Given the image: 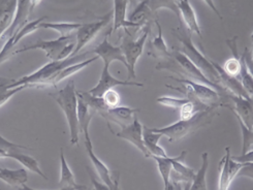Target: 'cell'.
Masks as SVG:
<instances>
[{
    "instance_id": "obj_4",
    "label": "cell",
    "mask_w": 253,
    "mask_h": 190,
    "mask_svg": "<svg viewBox=\"0 0 253 190\" xmlns=\"http://www.w3.org/2000/svg\"><path fill=\"white\" fill-rule=\"evenodd\" d=\"M172 32H174V36L182 44V50L180 52H182L195 66H197L207 79L216 85L221 86L219 75H218V72L215 69L213 61H211L208 57H206L204 53L194 46L190 33L184 29L182 26L177 29H172Z\"/></svg>"
},
{
    "instance_id": "obj_18",
    "label": "cell",
    "mask_w": 253,
    "mask_h": 190,
    "mask_svg": "<svg viewBox=\"0 0 253 190\" xmlns=\"http://www.w3.org/2000/svg\"><path fill=\"white\" fill-rule=\"evenodd\" d=\"M187 155L186 151H182L179 156L175 157H170L172 170L170 179L179 183H191L193 178L195 176V172L191 167L184 164V159H185Z\"/></svg>"
},
{
    "instance_id": "obj_32",
    "label": "cell",
    "mask_w": 253,
    "mask_h": 190,
    "mask_svg": "<svg viewBox=\"0 0 253 190\" xmlns=\"http://www.w3.org/2000/svg\"><path fill=\"white\" fill-rule=\"evenodd\" d=\"M48 17L47 16H43V17H42V18H39V19H37V20H34V21H32V22H30V23H27V25L23 28L17 36H15V37H13L11 38H9L10 39V41H11V44H13V47H15L16 44L20 41V40H22L23 38H24L25 37H27V36H29V35H31V33H33L34 31H37L38 29H40V26H41V24L42 23H43V21L47 19Z\"/></svg>"
},
{
    "instance_id": "obj_39",
    "label": "cell",
    "mask_w": 253,
    "mask_h": 190,
    "mask_svg": "<svg viewBox=\"0 0 253 190\" xmlns=\"http://www.w3.org/2000/svg\"><path fill=\"white\" fill-rule=\"evenodd\" d=\"M241 59L243 60L246 70L248 71V73L251 75V76L253 77V61L251 58V51H249V49H245L243 55L241 56Z\"/></svg>"
},
{
    "instance_id": "obj_47",
    "label": "cell",
    "mask_w": 253,
    "mask_h": 190,
    "mask_svg": "<svg viewBox=\"0 0 253 190\" xmlns=\"http://www.w3.org/2000/svg\"><path fill=\"white\" fill-rule=\"evenodd\" d=\"M93 190H94V189H93Z\"/></svg>"
},
{
    "instance_id": "obj_41",
    "label": "cell",
    "mask_w": 253,
    "mask_h": 190,
    "mask_svg": "<svg viewBox=\"0 0 253 190\" xmlns=\"http://www.w3.org/2000/svg\"><path fill=\"white\" fill-rule=\"evenodd\" d=\"M87 171L89 173V177L91 179L92 184H93V186H94V190H111L106 184H103L102 182H99L97 179L94 177L93 173H92L89 169H87Z\"/></svg>"
},
{
    "instance_id": "obj_29",
    "label": "cell",
    "mask_w": 253,
    "mask_h": 190,
    "mask_svg": "<svg viewBox=\"0 0 253 190\" xmlns=\"http://www.w3.org/2000/svg\"><path fill=\"white\" fill-rule=\"evenodd\" d=\"M9 158H13V159L17 160L19 163H21L23 166H24L25 169H27L30 172L42 177L43 179H45V180H48V179H49L47 176H45L42 173L39 161L34 157H32V156H29L27 154L22 153L21 151H18V152H15V153L11 154Z\"/></svg>"
},
{
    "instance_id": "obj_15",
    "label": "cell",
    "mask_w": 253,
    "mask_h": 190,
    "mask_svg": "<svg viewBox=\"0 0 253 190\" xmlns=\"http://www.w3.org/2000/svg\"><path fill=\"white\" fill-rule=\"evenodd\" d=\"M110 33L106 36V38H103V40L98 44V46L94 48L92 53H94L95 56H97L98 58H100L103 61V65L105 66H109L110 68L112 62L119 61L122 64H124L125 68L127 69V62H126L122 49L120 47L113 46L108 39Z\"/></svg>"
},
{
    "instance_id": "obj_34",
    "label": "cell",
    "mask_w": 253,
    "mask_h": 190,
    "mask_svg": "<svg viewBox=\"0 0 253 190\" xmlns=\"http://www.w3.org/2000/svg\"><path fill=\"white\" fill-rule=\"evenodd\" d=\"M241 132H242V138H243V145H242V154H245L253 149V129L247 128L244 123L241 121L239 118H237Z\"/></svg>"
},
{
    "instance_id": "obj_28",
    "label": "cell",
    "mask_w": 253,
    "mask_h": 190,
    "mask_svg": "<svg viewBox=\"0 0 253 190\" xmlns=\"http://www.w3.org/2000/svg\"><path fill=\"white\" fill-rule=\"evenodd\" d=\"M209 167V154L205 152L202 154V165L198 173L195 174L190 184V190H208L207 186V172Z\"/></svg>"
},
{
    "instance_id": "obj_2",
    "label": "cell",
    "mask_w": 253,
    "mask_h": 190,
    "mask_svg": "<svg viewBox=\"0 0 253 190\" xmlns=\"http://www.w3.org/2000/svg\"><path fill=\"white\" fill-rule=\"evenodd\" d=\"M156 70H168L169 72L181 75L183 76V79H188L190 81L209 86L215 89V90L221 95L222 98H225L226 95L229 93L222 86L216 85L207 79L204 74L186 57L185 55L177 50L171 52L170 57L169 58L168 61L157 64Z\"/></svg>"
},
{
    "instance_id": "obj_3",
    "label": "cell",
    "mask_w": 253,
    "mask_h": 190,
    "mask_svg": "<svg viewBox=\"0 0 253 190\" xmlns=\"http://www.w3.org/2000/svg\"><path fill=\"white\" fill-rule=\"evenodd\" d=\"M219 107H210L202 112H199L189 120H179L170 125L160 128H150L154 132H158L169 139V142H177L195 132L201 127L210 123L217 114V109Z\"/></svg>"
},
{
    "instance_id": "obj_10",
    "label": "cell",
    "mask_w": 253,
    "mask_h": 190,
    "mask_svg": "<svg viewBox=\"0 0 253 190\" xmlns=\"http://www.w3.org/2000/svg\"><path fill=\"white\" fill-rule=\"evenodd\" d=\"M39 3L40 2L37 1H27V0L26 1L25 0H23V1H17L14 18L11 20L9 27L6 29L0 40H3L5 42L9 38L17 36L18 33L27 25V20L30 12L34 8V6Z\"/></svg>"
},
{
    "instance_id": "obj_43",
    "label": "cell",
    "mask_w": 253,
    "mask_h": 190,
    "mask_svg": "<svg viewBox=\"0 0 253 190\" xmlns=\"http://www.w3.org/2000/svg\"><path fill=\"white\" fill-rule=\"evenodd\" d=\"M20 190H37V189H32L31 187H29V186H27L26 184H24V185H22V186L20 187ZM59 190H75V189H71V188H61V189H59Z\"/></svg>"
},
{
    "instance_id": "obj_9",
    "label": "cell",
    "mask_w": 253,
    "mask_h": 190,
    "mask_svg": "<svg viewBox=\"0 0 253 190\" xmlns=\"http://www.w3.org/2000/svg\"><path fill=\"white\" fill-rule=\"evenodd\" d=\"M113 17V13L103 16L100 20L91 22V23L82 24L76 32V47L72 56L79 55V52L82 51L89 42L94 39V38L100 32V30L108 25Z\"/></svg>"
},
{
    "instance_id": "obj_45",
    "label": "cell",
    "mask_w": 253,
    "mask_h": 190,
    "mask_svg": "<svg viewBox=\"0 0 253 190\" xmlns=\"http://www.w3.org/2000/svg\"><path fill=\"white\" fill-rule=\"evenodd\" d=\"M251 58H252V61H253V43H252V51H251Z\"/></svg>"
},
{
    "instance_id": "obj_33",
    "label": "cell",
    "mask_w": 253,
    "mask_h": 190,
    "mask_svg": "<svg viewBox=\"0 0 253 190\" xmlns=\"http://www.w3.org/2000/svg\"><path fill=\"white\" fill-rule=\"evenodd\" d=\"M22 149H27V147L11 143L0 135V158L1 159L9 158L11 154L15 152H18V151H21Z\"/></svg>"
},
{
    "instance_id": "obj_8",
    "label": "cell",
    "mask_w": 253,
    "mask_h": 190,
    "mask_svg": "<svg viewBox=\"0 0 253 190\" xmlns=\"http://www.w3.org/2000/svg\"><path fill=\"white\" fill-rule=\"evenodd\" d=\"M150 30L151 25H147L143 29V35L135 40L132 39L128 33V30H124L125 36L122 39L120 48L122 49V52L125 56L126 62H127V69L126 70H127L128 73V80L135 79V64L144 52L145 44L149 37V33H150Z\"/></svg>"
},
{
    "instance_id": "obj_14",
    "label": "cell",
    "mask_w": 253,
    "mask_h": 190,
    "mask_svg": "<svg viewBox=\"0 0 253 190\" xmlns=\"http://www.w3.org/2000/svg\"><path fill=\"white\" fill-rule=\"evenodd\" d=\"M143 132L144 126L137 117H135L131 124L121 128V130L116 133V136L132 144L135 148L139 149L144 154L145 157H150V154L145 147Z\"/></svg>"
},
{
    "instance_id": "obj_20",
    "label": "cell",
    "mask_w": 253,
    "mask_h": 190,
    "mask_svg": "<svg viewBox=\"0 0 253 190\" xmlns=\"http://www.w3.org/2000/svg\"><path fill=\"white\" fill-rule=\"evenodd\" d=\"M176 5L182 19L181 21L184 22L187 31L190 32V35L194 33V35L199 36L202 38L201 26L199 24L197 14H195L191 3L189 1H176Z\"/></svg>"
},
{
    "instance_id": "obj_16",
    "label": "cell",
    "mask_w": 253,
    "mask_h": 190,
    "mask_svg": "<svg viewBox=\"0 0 253 190\" xmlns=\"http://www.w3.org/2000/svg\"><path fill=\"white\" fill-rule=\"evenodd\" d=\"M225 98H228L234 104L231 109L236 117L242 121L247 128L253 129V100L237 96L232 93H228Z\"/></svg>"
},
{
    "instance_id": "obj_31",
    "label": "cell",
    "mask_w": 253,
    "mask_h": 190,
    "mask_svg": "<svg viewBox=\"0 0 253 190\" xmlns=\"http://www.w3.org/2000/svg\"><path fill=\"white\" fill-rule=\"evenodd\" d=\"M152 158L156 161L158 172L164 181V187H166L170 181V175L172 170L170 156H168V157H156V156H153Z\"/></svg>"
},
{
    "instance_id": "obj_30",
    "label": "cell",
    "mask_w": 253,
    "mask_h": 190,
    "mask_svg": "<svg viewBox=\"0 0 253 190\" xmlns=\"http://www.w3.org/2000/svg\"><path fill=\"white\" fill-rule=\"evenodd\" d=\"M82 24L80 23H65V22H59V23H42L40 28L51 29L57 31L60 37H71L73 32H77V30L81 27Z\"/></svg>"
},
{
    "instance_id": "obj_1",
    "label": "cell",
    "mask_w": 253,
    "mask_h": 190,
    "mask_svg": "<svg viewBox=\"0 0 253 190\" xmlns=\"http://www.w3.org/2000/svg\"><path fill=\"white\" fill-rule=\"evenodd\" d=\"M89 52L79 54L77 56H72V57L60 60V61H50L49 63L44 64L43 66L37 72H34L28 76H25L21 77L18 81H14L13 83L7 84L8 89L17 88L20 86H25L26 88H43L48 87L49 82L53 79L55 76L58 75L61 71L68 68V66L74 65L76 63H79L86 60L83 58H86Z\"/></svg>"
},
{
    "instance_id": "obj_19",
    "label": "cell",
    "mask_w": 253,
    "mask_h": 190,
    "mask_svg": "<svg viewBox=\"0 0 253 190\" xmlns=\"http://www.w3.org/2000/svg\"><path fill=\"white\" fill-rule=\"evenodd\" d=\"M155 17L156 14L149 6V2L142 1L136 5L127 20L134 25L135 30H140L142 28L144 29L147 25H151L153 21H156Z\"/></svg>"
},
{
    "instance_id": "obj_17",
    "label": "cell",
    "mask_w": 253,
    "mask_h": 190,
    "mask_svg": "<svg viewBox=\"0 0 253 190\" xmlns=\"http://www.w3.org/2000/svg\"><path fill=\"white\" fill-rule=\"evenodd\" d=\"M139 109H133L129 107H117L114 109H108L103 112L100 116L105 118L108 122L116 123L121 128L127 126L133 122L135 114L139 113Z\"/></svg>"
},
{
    "instance_id": "obj_23",
    "label": "cell",
    "mask_w": 253,
    "mask_h": 190,
    "mask_svg": "<svg viewBox=\"0 0 253 190\" xmlns=\"http://www.w3.org/2000/svg\"><path fill=\"white\" fill-rule=\"evenodd\" d=\"M164 136L158 132L152 131L150 128L144 126L143 139L147 151L150 154V157L156 156V157H168V154L163 147L159 146V141Z\"/></svg>"
},
{
    "instance_id": "obj_40",
    "label": "cell",
    "mask_w": 253,
    "mask_h": 190,
    "mask_svg": "<svg viewBox=\"0 0 253 190\" xmlns=\"http://www.w3.org/2000/svg\"><path fill=\"white\" fill-rule=\"evenodd\" d=\"M238 177H246V178L253 179V162L243 164L242 169H241V171L239 172Z\"/></svg>"
},
{
    "instance_id": "obj_44",
    "label": "cell",
    "mask_w": 253,
    "mask_h": 190,
    "mask_svg": "<svg viewBox=\"0 0 253 190\" xmlns=\"http://www.w3.org/2000/svg\"><path fill=\"white\" fill-rule=\"evenodd\" d=\"M190 184L191 183H184L183 190H190Z\"/></svg>"
},
{
    "instance_id": "obj_37",
    "label": "cell",
    "mask_w": 253,
    "mask_h": 190,
    "mask_svg": "<svg viewBox=\"0 0 253 190\" xmlns=\"http://www.w3.org/2000/svg\"><path fill=\"white\" fill-rule=\"evenodd\" d=\"M241 61H242V73H241V76H240V81L243 88L245 89V91L247 92V94L250 96V98L253 99V77L246 70V66L243 60L241 59Z\"/></svg>"
},
{
    "instance_id": "obj_26",
    "label": "cell",
    "mask_w": 253,
    "mask_h": 190,
    "mask_svg": "<svg viewBox=\"0 0 253 190\" xmlns=\"http://www.w3.org/2000/svg\"><path fill=\"white\" fill-rule=\"evenodd\" d=\"M97 59H98L97 56H94V57H92V58H88V59H86L84 61H81V62L76 63L74 65L68 66V68L64 69L58 75L55 76L53 79L49 82L48 86H56L58 83H60V82L64 81L65 79H67V77H70V76L78 74L79 72H81L82 70L87 68V66L90 65L91 63L95 62Z\"/></svg>"
},
{
    "instance_id": "obj_36",
    "label": "cell",
    "mask_w": 253,
    "mask_h": 190,
    "mask_svg": "<svg viewBox=\"0 0 253 190\" xmlns=\"http://www.w3.org/2000/svg\"><path fill=\"white\" fill-rule=\"evenodd\" d=\"M187 98H177V97H171V96H160L156 99V102L165 107L171 108L174 110L179 111L181 107L187 102Z\"/></svg>"
},
{
    "instance_id": "obj_42",
    "label": "cell",
    "mask_w": 253,
    "mask_h": 190,
    "mask_svg": "<svg viewBox=\"0 0 253 190\" xmlns=\"http://www.w3.org/2000/svg\"><path fill=\"white\" fill-rule=\"evenodd\" d=\"M165 190H183L182 183L176 182V181L171 180V179H170L169 183L165 187Z\"/></svg>"
},
{
    "instance_id": "obj_11",
    "label": "cell",
    "mask_w": 253,
    "mask_h": 190,
    "mask_svg": "<svg viewBox=\"0 0 253 190\" xmlns=\"http://www.w3.org/2000/svg\"><path fill=\"white\" fill-rule=\"evenodd\" d=\"M243 163L237 162L233 159L231 154V148H225V155L219 162V183L218 190H228L232 182L238 177L239 172L242 169Z\"/></svg>"
},
{
    "instance_id": "obj_5",
    "label": "cell",
    "mask_w": 253,
    "mask_h": 190,
    "mask_svg": "<svg viewBox=\"0 0 253 190\" xmlns=\"http://www.w3.org/2000/svg\"><path fill=\"white\" fill-rule=\"evenodd\" d=\"M51 96L55 99L62 110L70 128V137L72 145H79V119H78V94L75 81L71 80L61 90L57 91Z\"/></svg>"
},
{
    "instance_id": "obj_22",
    "label": "cell",
    "mask_w": 253,
    "mask_h": 190,
    "mask_svg": "<svg viewBox=\"0 0 253 190\" xmlns=\"http://www.w3.org/2000/svg\"><path fill=\"white\" fill-rule=\"evenodd\" d=\"M155 24L158 29V36L153 38L151 41L148 43V55L154 58H162V59H169L170 57L171 52L169 51L168 44L163 36V29L162 25L156 20Z\"/></svg>"
},
{
    "instance_id": "obj_24",
    "label": "cell",
    "mask_w": 253,
    "mask_h": 190,
    "mask_svg": "<svg viewBox=\"0 0 253 190\" xmlns=\"http://www.w3.org/2000/svg\"><path fill=\"white\" fill-rule=\"evenodd\" d=\"M60 164H61V171H60L59 185L62 188H71V189H75V190H86L87 189L85 186L77 184V182L75 180V176L71 170V167L68 166L67 161L65 159L64 152H63L62 148L60 150Z\"/></svg>"
},
{
    "instance_id": "obj_27",
    "label": "cell",
    "mask_w": 253,
    "mask_h": 190,
    "mask_svg": "<svg viewBox=\"0 0 253 190\" xmlns=\"http://www.w3.org/2000/svg\"><path fill=\"white\" fill-rule=\"evenodd\" d=\"M94 113L90 110L88 105L78 95V119L80 131L84 133V136H89V126Z\"/></svg>"
},
{
    "instance_id": "obj_35",
    "label": "cell",
    "mask_w": 253,
    "mask_h": 190,
    "mask_svg": "<svg viewBox=\"0 0 253 190\" xmlns=\"http://www.w3.org/2000/svg\"><path fill=\"white\" fill-rule=\"evenodd\" d=\"M24 89H26L25 86L8 89L6 83H0V107L5 105L11 97H14L18 92L24 90Z\"/></svg>"
},
{
    "instance_id": "obj_25",
    "label": "cell",
    "mask_w": 253,
    "mask_h": 190,
    "mask_svg": "<svg viewBox=\"0 0 253 190\" xmlns=\"http://www.w3.org/2000/svg\"><path fill=\"white\" fill-rule=\"evenodd\" d=\"M0 180H2L10 186L20 188L22 185L26 184L28 180V174L25 169L8 170L0 167Z\"/></svg>"
},
{
    "instance_id": "obj_38",
    "label": "cell",
    "mask_w": 253,
    "mask_h": 190,
    "mask_svg": "<svg viewBox=\"0 0 253 190\" xmlns=\"http://www.w3.org/2000/svg\"><path fill=\"white\" fill-rule=\"evenodd\" d=\"M102 100L105 105L109 108V109H114L117 108L120 105L121 102V96L120 94L116 91V90H110L108 92H106L105 94L102 95Z\"/></svg>"
},
{
    "instance_id": "obj_21",
    "label": "cell",
    "mask_w": 253,
    "mask_h": 190,
    "mask_svg": "<svg viewBox=\"0 0 253 190\" xmlns=\"http://www.w3.org/2000/svg\"><path fill=\"white\" fill-rule=\"evenodd\" d=\"M129 1L126 0H116L113 2V19L114 23L111 29L112 32H116L117 30L123 28L124 30H128V28H134V25L126 18V12H127Z\"/></svg>"
},
{
    "instance_id": "obj_7",
    "label": "cell",
    "mask_w": 253,
    "mask_h": 190,
    "mask_svg": "<svg viewBox=\"0 0 253 190\" xmlns=\"http://www.w3.org/2000/svg\"><path fill=\"white\" fill-rule=\"evenodd\" d=\"M76 42L74 37H59L53 40L39 39L36 43L23 47L21 50L15 51L14 54H19L30 50H42L51 61H60L72 57L75 50Z\"/></svg>"
},
{
    "instance_id": "obj_13",
    "label": "cell",
    "mask_w": 253,
    "mask_h": 190,
    "mask_svg": "<svg viewBox=\"0 0 253 190\" xmlns=\"http://www.w3.org/2000/svg\"><path fill=\"white\" fill-rule=\"evenodd\" d=\"M109 69H110L109 66L103 65V69H102V72L100 75V79H99L98 83L93 88H91L90 90L87 91L89 94H91L94 97H102V95L106 92L113 90L115 87H118V86H135V87H143L144 86L143 83L118 80L111 75Z\"/></svg>"
},
{
    "instance_id": "obj_46",
    "label": "cell",
    "mask_w": 253,
    "mask_h": 190,
    "mask_svg": "<svg viewBox=\"0 0 253 190\" xmlns=\"http://www.w3.org/2000/svg\"><path fill=\"white\" fill-rule=\"evenodd\" d=\"M251 38H252V39H253V32H252V37H251Z\"/></svg>"
},
{
    "instance_id": "obj_12",
    "label": "cell",
    "mask_w": 253,
    "mask_h": 190,
    "mask_svg": "<svg viewBox=\"0 0 253 190\" xmlns=\"http://www.w3.org/2000/svg\"><path fill=\"white\" fill-rule=\"evenodd\" d=\"M84 140H85L84 143H85V147H86L87 153L89 155V158H90L92 164L94 165L101 182L103 184H106L111 190H120L118 177L114 178L111 171L108 169V166L105 163H103L95 155V153L93 151V145H92L90 135L89 136H84Z\"/></svg>"
},
{
    "instance_id": "obj_6",
    "label": "cell",
    "mask_w": 253,
    "mask_h": 190,
    "mask_svg": "<svg viewBox=\"0 0 253 190\" xmlns=\"http://www.w3.org/2000/svg\"><path fill=\"white\" fill-rule=\"evenodd\" d=\"M169 79L174 80L178 83L182 84V87H172L167 85L168 88L172 89V90H177L184 95L186 96L187 99L190 100H198V102L202 103L203 105L207 107H223L224 105L222 104V97L221 95L218 93L215 89L204 85L200 84L197 82L190 81L188 79H183V77H175V76H169Z\"/></svg>"
}]
</instances>
